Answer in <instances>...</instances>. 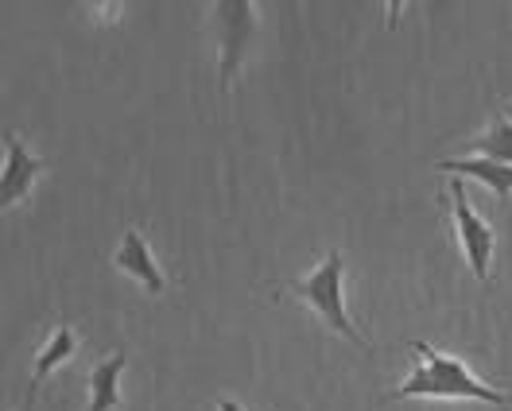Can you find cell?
Segmentation results:
<instances>
[{
  "label": "cell",
  "instance_id": "cell-1",
  "mask_svg": "<svg viewBox=\"0 0 512 411\" xmlns=\"http://www.w3.org/2000/svg\"><path fill=\"white\" fill-rule=\"evenodd\" d=\"M412 349L419 353L416 373L404 384H396L384 400H478L493 408H512L509 392H497L485 380H478L462 357L435 349L431 342H412Z\"/></svg>",
  "mask_w": 512,
  "mask_h": 411
},
{
  "label": "cell",
  "instance_id": "cell-2",
  "mask_svg": "<svg viewBox=\"0 0 512 411\" xmlns=\"http://www.w3.org/2000/svg\"><path fill=\"white\" fill-rule=\"evenodd\" d=\"M342 276H346V260H342L338 249H330L326 260H322L311 276H303V280H288L284 291L299 295L303 303H311V311H319V315L326 318V326H330V330H338V334H342V338H350L361 353H369V342L357 334V326H353L350 315H346Z\"/></svg>",
  "mask_w": 512,
  "mask_h": 411
},
{
  "label": "cell",
  "instance_id": "cell-3",
  "mask_svg": "<svg viewBox=\"0 0 512 411\" xmlns=\"http://www.w3.org/2000/svg\"><path fill=\"white\" fill-rule=\"evenodd\" d=\"M450 214H454V233H458V245L466 253L470 272L478 276V284H489V264H493V249H497V233L493 225L481 218L478 210L470 206L466 187L454 179L450 183Z\"/></svg>",
  "mask_w": 512,
  "mask_h": 411
},
{
  "label": "cell",
  "instance_id": "cell-4",
  "mask_svg": "<svg viewBox=\"0 0 512 411\" xmlns=\"http://www.w3.org/2000/svg\"><path fill=\"white\" fill-rule=\"evenodd\" d=\"M214 16H218V47H222L218 86L229 90L245 55H249V39L256 32V4L253 0H225L214 8Z\"/></svg>",
  "mask_w": 512,
  "mask_h": 411
},
{
  "label": "cell",
  "instance_id": "cell-5",
  "mask_svg": "<svg viewBox=\"0 0 512 411\" xmlns=\"http://www.w3.org/2000/svg\"><path fill=\"white\" fill-rule=\"evenodd\" d=\"M4 148H8V156H4V175H0V206L8 210V206L24 202V198L32 194V187L39 183V175L47 171V159L32 156V152L24 148V140H20L16 128L4 132Z\"/></svg>",
  "mask_w": 512,
  "mask_h": 411
},
{
  "label": "cell",
  "instance_id": "cell-6",
  "mask_svg": "<svg viewBox=\"0 0 512 411\" xmlns=\"http://www.w3.org/2000/svg\"><path fill=\"white\" fill-rule=\"evenodd\" d=\"M113 264H117L125 276L140 280V284L148 287L152 295H160L163 287H167L160 264H156V256H152L148 241H144V233H140L136 225H132V229H125V241H121V249L113 253Z\"/></svg>",
  "mask_w": 512,
  "mask_h": 411
},
{
  "label": "cell",
  "instance_id": "cell-7",
  "mask_svg": "<svg viewBox=\"0 0 512 411\" xmlns=\"http://www.w3.org/2000/svg\"><path fill=\"white\" fill-rule=\"evenodd\" d=\"M128 369L125 353H113L90 369V404L86 411H117L121 408V373Z\"/></svg>",
  "mask_w": 512,
  "mask_h": 411
},
{
  "label": "cell",
  "instance_id": "cell-8",
  "mask_svg": "<svg viewBox=\"0 0 512 411\" xmlns=\"http://www.w3.org/2000/svg\"><path fill=\"white\" fill-rule=\"evenodd\" d=\"M439 171H454V175H466V179H478L485 187L497 194V202H505L512 194V167L509 163H493V159L466 156V159H443L435 163Z\"/></svg>",
  "mask_w": 512,
  "mask_h": 411
},
{
  "label": "cell",
  "instance_id": "cell-9",
  "mask_svg": "<svg viewBox=\"0 0 512 411\" xmlns=\"http://www.w3.org/2000/svg\"><path fill=\"white\" fill-rule=\"evenodd\" d=\"M74 349H78V334H74V326H55V334L47 338V346L39 349V357H35V377H32V400L35 392L47 384V377L59 369V365H66L70 357H74Z\"/></svg>",
  "mask_w": 512,
  "mask_h": 411
},
{
  "label": "cell",
  "instance_id": "cell-10",
  "mask_svg": "<svg viewBox=\"0 0 512 411\" xmlns=\"http://www.w3.org/2000/svg\"><path fill=\"white\" fill-rule=\"evenodd\" d=\"M470 152H478L481 159H493V163H509L512 167V121H497L493 128H485L481 136L466 140Z\"/></svg>",
  "mask_w": 512,
  "mask_h": 411
},
{
  "label": "cell",
  "instance_id": "cell-11",
  "mask_svg": "<svg viewBox=\"0 0 512 411\" xmlns=\"http://www.w3.org/2000/svg\"><path fill=\"white\" fill-rule=\"evenodd\" d=\"M218 411H245L241 404H233V400H218Z\"/></svg>",
  "mask_w": 512,
  "mask_h": 411
},
{
  "label": "cell",
  "instance_id": "cell-12",
  "mask_svg": "<svg viewBox=\"0 0 512 411\" xmlns=\"http://www.w3.org/2000/svg\"><path fill=\"white\" fill-rule=\"evenodd\" d=\"M509 117H512V105H509Z\"/></svg>",
  "mask_w": 512,
  "mask_h": 411
}]
</instances>
